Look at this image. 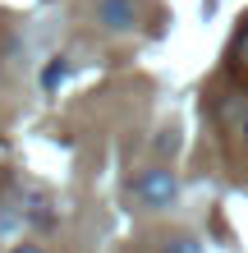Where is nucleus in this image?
<instances>
[{"instance_id": "nucleus-4", "label": "nucleus", "mask_w": 248, "mask_h": 253, "mask_svg": "<svg viewBox=\"0 0 248 253\" xmlns=\"http://www.w3.org/2000/svg\"><path fill=\"white\" fill-rule=\"evenodd\" d=\"M230 60H235L239 69H248V28H244L239 37H235V51H230Z\"/></svg>"}, {"instance_id": "nucleus-1", "label": "nucleus", "mask_w": 248, "mask_h": 253, "mask_svg": "<svg viewBox=\"0 0 248 253\" xmlns=\"http://www.w3.org/2000/svg\"><path fill=\"white\" fill-rule=\"evenodd\" d=\"M134 193H138V203H142V207H170L175 198H179V180H175L166 166H152V170H142V175H138Z\"/></svg>"}, {"instance_id": "nucleus-8", "label": "nucleus", "mask_w": 248, "mask_h": 253, "mask_svg": "<svg viewBox=\"0 0 248 253\" xmlns=\"http://www.w3.org/2000/svg\"><path fill=\"white\" fill-rule=\"evenodd\" d=\"M14 253H46V249H41V244H19Z\"/></svg>"}, {"instance_id": "nucleus-2", "label": "nucleus", "mask_w": 248, "mask_h": 253, "mask_svg": "<svg viewBox=\"0 0 248 253\" xmlns=\"http://www.w3.org/2000/svg\"><path fill=\"white\" fill-rule=\"evenodd\" d=\"M97 23L110 33H129V28H138V5L134 0H97Z\"/></svg>"}, {"instance_id": "nucleus-7", "label": "nucleus", "mask_w": 248, "mask_h": 253, "mask_svg": "<svg viewBox=\"0 0 248 253\" xmlns=\"http://www.w3.org/2000/svg\"><path fill=\"white\" fill-rule=\"evenodd\" d=\"M65 79V60H55L51 69H46V79H41V83H46V87H55V83H60Z\"/></svg>"}, {"instance_id": "nucleus-9", "label": "nucleus", "mask_w": 248, "mask_h": 253, "mask_svg": "<svg viewBox=\"0 0 248 253\" xmlns=\"http://www.w3.org/2000/svg\"><path fill=\"white\" fill-rule=\"evenodd\" d=\"M244 143H248V111H244Z\"/></svg>"}, {"instance_id": "nucleus-5", "label": "nucleus", "mask_w": 248, "mask_h": 253, "mask_svg": "<svg viewBox=\"0 0 248 253\" xmlns=\"http://www.w3.org/2000/svg\"><path fill=\"white\" fill-rule=\"evenodd\" d=\"M175 147H179V133H175V129H166L161 138H156V152H161V157H170Z\"/></svg>"}, {"instance_id": "nucleus-6", "label": "nucleus", "mask_w": 248, "mask_h": 253, "mask_svg": "<svg viewBox=\"0 0 248 253\" xmlns=\"http://www.w3.org/2000/svg\"><path fill=\"white\" fill-rule=\"evenodd\" d=\"M28 207H33V212H28V221H37V226H51V212H46V203H41V198H33Z\"/></svg>"}, {"instance_id": "nucleus-3", "label": "nucleus", "mask_w": 248, "mask_h": 253, "mask_svg": "<svg viewBox=\"0 0 248 253\" xmlns=\"http://www.w3.org/2000/svg\"><path fill=\"white\" fill-rule=\"evenodd\" d=\"M161 253H202V244L193 240V235H170Z\"/></svg>"}]
</instances>
